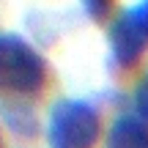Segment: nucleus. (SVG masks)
<instances>
[{"label":"nucleus","instance_id":"4","mask_svg":"<svg viewBox=\"0 0 148 148\" xmlns=\"http://www.w3.org/2000/svg\"><path fill=\"white\" fill-rule=\"evenodd\" d=\"M107 148H148V123L140 115H118L107 129Z\"/></svg>","mask_w":148,"mask_h":148},{"label":"nucleus","instance_id":"5","mask_svg":"<svg viewBox=\"0 0 148 148\" xmlns=\"http://www.w3.org/2000/svg\"><path fill=\"white\" fill-rule=\"evenodd\" d=\"M134 110H137V115L148 123V71L143 74V79H140L137 88H134Z\"/></svg>","mask_w":148,"mask_h":148},{"label":"nucleus","instance_id":"2","mask_svg":"<svg viewBox=\"0 0 148 148\" xmlns=\"http://www.w3.org/2000/svg\"><path fill=\"white\" fill-rule=\"evenodd\" d=\"M101 134V118L93 104L82 99H60L47 118L49 148H96Z\"/></svg>","mask_w":148,"mask_h":148},{"label":"nucleus","instance_id":"6","mask_svg":"<svg viewBox=\"0 0 148 148\" xmlns=\"http://www.w3.org/2000/svg\"><path fill=\"white\" fill-rule=\"evenodd\" d=\"M85 8L93 14V19H104V14L110 11V3H85Z\"/></svg>","mask_w":148,"mask_h":148},{"label":"nucleus","instance_id":"7","mask_svg":"<svg viewBox=\"0 0 148 148\" xmlns=\"http://www.w3.org/2000/svg\"><path fill=\"white\" fill-rule=\"evenodd\" d=\"M0 145H3V137H0Z\"/></svg>","mask_w":148,"mask_h":148},{"label":"nucleus","instance_id":"1","mask_svg":"<svg viewBox=\"0 0 148 148\" xmlns=\"http://www.w3.org/2000/svg\"><path fill=\"white\" fill-rule=\"evenodd\" d=\"M47 85V60L16 33H0V90L33 96Z\"/></svg>","mask_w":148,"mask_h":148},{"label":"nucleus","instance_id":"3","mask_svg":"<svg viewBox=\"0 0 148 148\" xmlns=\"http://www.w3.org/2000/svg\"><path fill=\"white\" fill-rule=\"evenodd\" d=\"M110 49L121 69H129L143 58V52L148 49V0L129 5L112 19Z\"/></svg>","mask_w":148,"mask_h":148}]
</instances>
